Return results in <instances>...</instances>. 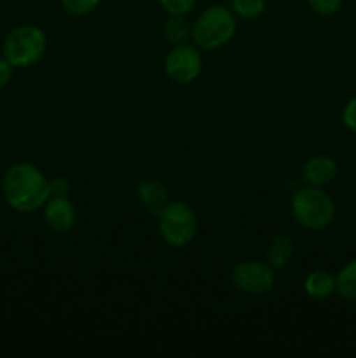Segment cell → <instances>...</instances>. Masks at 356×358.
<instances>
[{
  "instance_id": "1",
  "label": "cell",
  "mask_w": 356,
  "mask_h": 358,
  "mask_svg": "<svg viewBox=\"0 0 356 358\" xmlns=\"http://www.w3.org/2000/svg\"><path fill=\"white\" fill-rule=\"evenodd\" d=\"M2 192L7 205L21 213L44 208L51 198V180L31 163H16L6 171Z\"/></svg>"
},
{
  "instance_id": "2",
  "label": "cell",
  "mask_w": 356,
  "mask_h": 358,
  "mask_svg": "<svg viewBox=\"0 0 356 358\" xmlns=\"http://www.w3.org/2000/svg\"><path fill=\"white\" fill-rule=\"evenodd\" d=\"M237 30L236 14L223 6H212L199 14L192 27V38L199 49L213 51L225 45Z\"/></svg>"
},
{
  "instance_id": "3",
  "label": "cell",
  "mask_w": 356,
  "mask_h": 358,
  "mask_svg": "<svg viewBox=\"0 0 356 358\" xmlns=\"http://www.w3.org/2000/svg\"><path fill=\"white\" fill-rule=\"evenodd\" d=\"M157 227H159L161 238L170 247L181 248L187 247L194 240L198 233V219H195L194 210L187 203L168 201L157 212Z\"/></svg>"
},
{
  "instance_id": "4",
  "label": "cell",
  "mask_w": 356,
  "mask_h": 358,
  "mask_svg": "<svg viewBox=\"0 0 356 358\" xmlns=\"http://www.w3.org/2000/svg\"><path fill=\"white\" fill-rule=\"evenodd\" d=\"M47 48L45 34L34 24H23L10 31L3 41V58L14 69H28L44 56Z\"/></svg>"
},
{
  "instance_id": "5",
  "label": "cell",
  "mask_w": 356,
  "mask_h": 358,
  "mask_svg": "<svg viewBox=\"0 0 356 358\" xmlns=\"http://www.w3.org/2000/svg\"><path fill=\"white\" fill-rule=\"evenodd\" d=\"M292 213L297 224L306 229H323L335 217V205L320 187H304L293 194Z\"/></svg>"
},
{
  "instance_id": "6",
  "label": "cell",
  "mask_w": 356,
  "mask_h": 358,
  "mask_svg": "<svg viewBox=\"0 0 356 358\" xmlns=\"http://www.w3.org/2000/svg\"><path fill=\"white\" fill-rule=\"evenodd\" d=\"M202 69L201 52L188 44L173 45L164 59V72L173 83L191 84L199 77Z\"/></svg>"
},
{
  "instance_id": "7",
  "label": "cell",
  "mask_w": 356,
  "mask_h": 358,
  "mask_svg": "<svg viewBox=\"0 0 356 358\" xmlns=\"http://www.w3.org/2000/svg\"><path fill=\"white\" fill-rule=\"evenodd\" d=\"M232 282L241 292L250 296L267 294L274 285V269L258 261H243L234 268Z\"/></svg>"
},
{
  "instance_id": "8",
  "label": "cell",
  "mask_w": 356,
  "mask_h": 358,
  "mask_svg": "<svg viewBox=\"0 0 356 358\" xmlns=\"http://www.w3.org/2000/svg\"><path fill=\"white\" fill-rule=\"evenodd\" d=\"M44 220L54 233H68L75 226V206L66 196H51L44 205Z\"/></svg>"
},
{
  "instance_id": "9",
  "label": "cell",
  "mask_w": 356,
  "mask_h": 358,
  "mask_svg": "<svg viewBox=\"0 0 356 358\" xmlns=\"http://www.w3.org/2000/svg\"><path fill=\"white\" fill-rule=\"evenodd\" d=\"M304 180L313 187L330 184L337 175V163L330 156H314L304 164Z\"/></svg>"
},
{
  "instance_id": "10",
  "label": "cell",
  "mask_w": 356,
  "mask_h": 358,
  "mask_svg": "<svg viewBox=\"0 0 356 358\" xmlns=\"http://www.w3.org/2000/svg\"><path fill=\"white\" fill-rule=\"evenodd\" d=\"M138 198L145 208L156 213L168 203V189L157 180H145L138 187Z\"/></svg>"
},
{
  "instance_id": "11",
  "label": "cell",
  "mask_w": 356,
  "mask_h": 358,
  "mask_svg": "<svg viewBox=\"0 0 356 358\" xmlns=\"http://www.w3.org/2000/svg\"><path fill=\"white\" fill-rule=\"evenodd\" d=\"M304 290L313 299H327L335 292V278L327 271H313L304 282Z\"/></svg>"
},
{
  "instance_id": "12",
  "label": "cell",
  "mask_w": 356,
  "mask_h": 358,
  "mask_svg": "<svg viewBox=\"0 0 356 358\" xmlns=\"http://www.w3.org/2000/svg\"><path fill=\"white\" fill-rule=\"evenodd\" d=\"M293 243L286 236H276L267 248V264L272 269H281L288 266L293 259Z\"/></svg>"
},
{
  "instance_id": "13",
  "label": "cell",
  "mask_w": 356,
  "mask_h": 358,
  "mask_svg": "<svg viewBox=\"0 0 356 358\" xmlns=\"http://www.w3.org/2000/svg\"><path fill=\"white\" fill-rule=\"evenodd\" d=\"M164 37L168 38V42L173 45L185 44L188 38L192 37V28L188 27V23L185 21L184 16H178V14H170V17L164 23Z\"/></svg>"
},
{
  "instance_id": "14",
  "label": "cell",
  "mask_w": 356,
  "mask_h": 358,
  "mask_svg": "<svg viewBox=\"0 0 356 358\" xmlns=\"http://www.w3.org/2000/svg\"><path fill=\"white\" fill-rule=\"evenodd\" d=\"M335 290L344 299L356 301V261L349 262L339 271L337 278H335Z\"/></svg>"
},
{
  "instance_id": "15",
  "label": "cell",
  "mask_w": 356,
  "mask_h": 358,
  "mask_svg": "<svg viewBox=\"0 0 356 358\" xmlns=\"http://www.w3.org/2000/svg\"><path fill=\"white\" fill-rule=\"evenodd\" d=\"M265 0H230V10L243 20H257L265 13Z\"/></svg>"
},
{
  "instance_id": "16",
  "label": "cell",
  "mask_w": 356,
  "mask_h": 358,
  "mask_svg": "<svg viewBox=\"0 0 356 358\" xmlns=\"http://www.w3.org/2000/svg\"><path fill=\"white\" fill-rule=\"evenodd\" d=\"M100 0H61L63 9L72 16H86L98 7Z\"/></svg>"
},
{
  "instance_id": "17",
  "label": "cell",
  "mask_w": 356,
  "mask_h": 358,
  "mask_svg": "<svg viewBox=\"0 0 356 358\" xmlns=\"http://www.w3.org/2000/svg\"><path fill=\"white\" fill-rule=\"evenodd\" d=\"M159 3L168 14L185 16V14L191 13L192 7L195 6V0H159Z\"/></svg>"
},
{
  "instance_id": "18",
  "label": "cell",
  "mask_w": 356,
  "mask_h": 358,
  "mask_svg": "<svg viewBox=\"0 0 356 358\" xmlns=\"http://www.w3.org/2000/svg\"><path fill=\"white\" fill-rule=\"evenodd\" d=\"M311 9L320 16H332L342 6V0H307Z\"/></svg>"
},
{
  "instance_id": "19",
  "label": "cell",
  "mask_w": 356,
  "mask_h": 358,
  "mask_svg": "<svg viewBox=\"0 0 356 358\" xmlns=\"http://www.w3.org/2000/svg\"><path fill=\"white\" fill-rule=\"evenodd\" d=\"M342 121H344L346 128L351 129L353 133H356V96L353 100L348 101V105L344 107L342 112Z\"/></svg>"
},
{
  "instance_id": "20",
  "label": "cell",
  "mask_w": 356,
  "mask_h": 358,
  "mask_svg": "<svg viewBox=\"0 0 356 358\" xmlns=\"http://www.w3.org/2000/svg\"><path fill=\"white\" fill-rule=\"evenodd\" d=\"M13 70L14 66L6 58H0V90L10 83V79H13Z\"/></svg>"
},
{
  "instance_id": "21",
  "label": "cell",
  "mask_w": 356,
  "mask_h": 358,
  "mask_svg": "<svg viewBox=\"0 0 356 358\" xmlns=\"http://www.w3.org/2000/svg\"><path fill=\"white\" fill-rule=\"evenodd\" d=\"M70 191V184L63 177H56L51 180V196H66Z\"/></svg>"
}]
</instances>
